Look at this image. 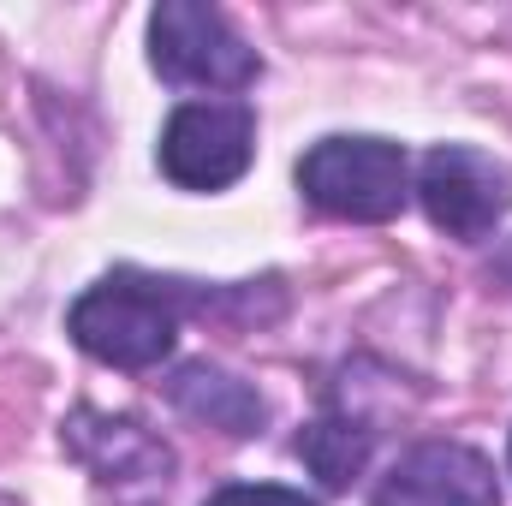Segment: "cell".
<instances>
[{
	"mask_svg": "<svg viewBox=\"0 0 512 506\" xmlns=\"http://www.w3.org/2000/svg\"><path fill=\"white\" fill-rule=\"evenodd\" d=\"M292 453L328 483V489H352V477H364L370 453H376V429L364 417H316L310 429H298Z\"/></svg>",
	"mask_w": 512,
	"mask_h": 506,
	"instance_id": "obj_9",
	"label": "cell"
},
{
	"mask_svg": "<svg viewBox=\"0 0 512 506\" xmlns=\"http://www.w3.org/2000/svg\"><path fill=\"white\" fill-rule=\"evenodd\" d=\"M155 161L179 191H227L256 161V114L245 102H179Z\"/></svg>",
	"mask_w": 512,
	"mask_h": 506,
	"instance_id": "obj_4",
	"label": "cell"
},
{
	"mask_svg": "<svg viewBox=\"0 0 512 506\" xmlns=\"http://www.w3.org/2000/svg\"><path fill=\"white\" fill-rule=\"evenodd\" d=\"M411 197L423 203V215H429L447 239L477 245V239H489V233L507 221L512 173L495 155L471 149V143H435V149L423 155V167H417Z\"/></svg>",
	"mask_w": 512,
	"mask_h": 506,
	"instance_id": "obj_5",
	"label": "cell"
},
{
	"mask_svg": "<svg viewBox=\"0 0 512 506\" xmlns=\"http://www.w3.org/2000/svg\"><path fill=\"white\" fill-rule=\"evenodd\" d=\"M298 191L316 215L382 227L411 203V155L393 137L334 131L298 155Z\"/></svg>",
	"mask_w": 512,
	"mask_h": 506,
	"instance_id": "obj_2",
	"label": "cell"
},
{
	"mask_svg": "<svg viewBox=\"0 0 512 506\" xmlns=\"http://www.w3.org/2000/svg\"><path fill=\"white\" fill-rule=\"evenodd\" d=\"M203 506H322V501H310L304 489H280V483H227Z\"/></svg>",
	"mask_w": 512,
	"mask_h": 506,
	"instance_id": "obj_10",
	"label": "cell"
},
{
	"mask_svg": "<svg viewBox=\"0 0 512 506\" xmlns=\"http://www.w3.org/2000/svg\"><path fill=\"white\" fill-rule=\"evenodd\" d=\"M149 66L179 90H251L262 54L209 0H161L149 12Z\"/></svg>",
	"mask_w": 512,
	"mask_h": 506,
	"instance_id": "obj_3",
	"label": "cell"
},
{
	"mask_svg": "<svg viewBox=\"0 0 512 506\" xmlns=\"http://www.w3.org/2000/svg\"><path fill=\"white\" fill-rule=\"evenodd\" d=\"M167 399H173V411H185L191 423H209V429H221V435H233V441H251V435H262V423H268V399H262L245 376H233V370H221V364H209V358L179 364V370L167 376Z\"/></svg>",
	"mask_w": 512,
	"mask_h": 506,
	"instance_id": "obj_8",
	"label": "cell"
},
{
	"mask_svg": "<svg viewBox=\"0 0 512 506\" xmlns=\"http://www.w3.org/2000/svg\"><path fill=\"white\" fill-rule=\"evenodd\" d=\"M66 334L108 370H155L179 346V292L137 268L102 274L66 310Z\"/></svg>",
	"mask_w": 512,
	"mask_h": 506,
	"instance_id": "obj_1",
	"label": "cell"
},
{
	"mask_svg": "<svg viewBox=\"0 0 512 506\" xmlns=\"http://www.w3.org/2000/svg\"><path fill=\"white\" fill-rule=\"evenodd\" d=\"M60 447L108 489H137V483H167L173 477V447L137 417H108V411L84 405L60 423Z\"/></svg>",
	"mask_w": 512,
	"mask_h": 506,
	"instance_id": "obj_7",
	"label": "cell"
},
{
	"mask_svg": "<svg viewBox=\"0 0 512 506\" xmlns=\"http://www.w3.org/2000/svg\"><path fill=\"white\" fill-rule=\"evenodd\" d=\"M370 506H501V477L465 441H423L376 483Z\"/></svg>",
	"mask_w": 512,
	"mask_h": 506,
	"instance_id": "obj_6",
	"label": "cell"
}]
</instances>
